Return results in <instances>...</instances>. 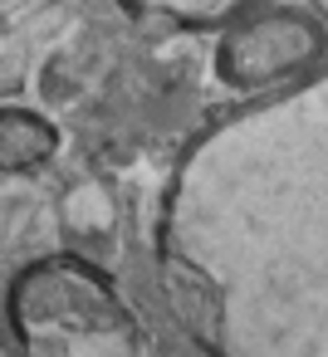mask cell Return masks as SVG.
<instances>
[{
	"mask_svg": "<svg viewBox=\"0 0 328 357\" xmlns=\"http://www.w3.org/2000/svg\"><path fill=\"white\" fill-rule=\"evenodd\" d=\"M162 255L196 269L211 318L225 289L260 274L269 294L294 279L308 298L328 294V69L264 93L191 147Z\"/></svg>",
	"mask_w": 328,
	"mask_h": 357,
	"instance_id": "1",
	"label": "cell"
},
{
	"mask_svg": "<svg viewBox=\"0 0 328 357\" xmlns=\"http://www.w3.org/2000/svg\"><path fill=\"white\" fill-rule=\"evenodd\" d=\"M6 318L35 357H142V328L118 284L84 255H45L6 289Z\"/></svg>",
	"mask_w": 328,
	"mask_h": 357,
	"instance_id": "2",
	"label": "cell"
},
{
	"mask_svg": "<svg viewBox=\"0 0 328 357\" xmlns=\"http://www.w3.org/2000/svg\"><path fill=\"white\" fill-rule=\"evenodd\" d=\"M323 59L328 25L313 6H294V0H264L235 15L216 40V79L235 93H274L323 69Z\"/></svg>",
	"mask_w": 328,
	"mask_h": 357,
	"instance_id": "3",
	"label": "cell"
},
{
	"mask_svg": "<svg viewBox=\"0 0 328 357\" xmlns=\"http://www.w3.org/2000/svg\"><path fill=\"white\" fill-rule=\"evenodd\" d=\"M59 152V128L40 108H0V176H30Z\"/></svg>",
	"mask_w": 328,
	"mask_h": 357,
	"instance_id": "4",
	"label": "cell"
},
{
	"mask_svg": "<svg viewBox=\"0 0 328 357\" xmlns=\"http://www.w3.org/2000/svg\"><path fill=\"white\" fill-rule=\"evenodd\" d=\"M133 20L172 25V30H225L235 15L264 6V0H118Z\"/></svg>",
	"mask_w": 328,
	"mask_h": 357,
	"instance_id": "5",
	"label": "cell"
}]
</instances>
